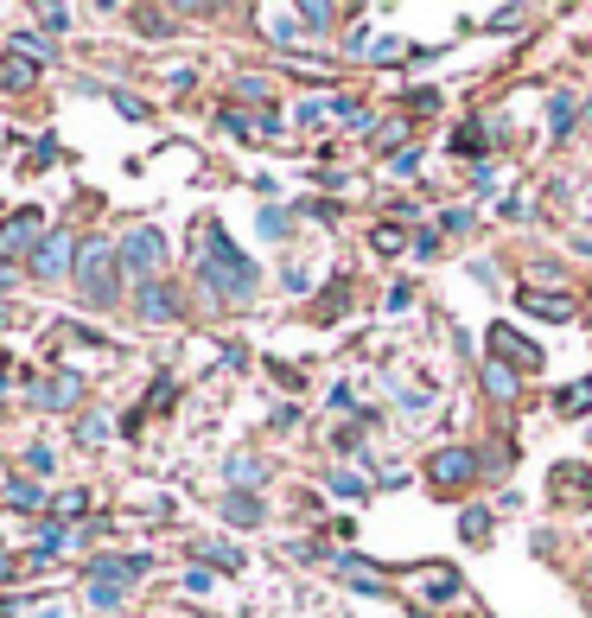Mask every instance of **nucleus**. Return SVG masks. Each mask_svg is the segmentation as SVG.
<instances>
[{"mask_svg": "<svg viewBox=\"0 0 592 618\" xmlns=\"http://www.w3.org/2000/svg\"><path fill=\"white\" fill-rule=\"evenodd\" d=\"M204 281H211V294L249 300L255 287H261V274H255V262H249V255H242L236 243H223V236H211V243H204Z\"/></svg>", "mask_w": 592, "mask_h": 618, "instance_id": "f257e3e1", "label": "nucleus"}, {"mask_svg": "<svg viewBox=\"0 0 592 618\" xmlns=\"http://www.w3.org/2000/svg\"><path fill=\"white\" fill-rule=\"evenodd\" d=\"M115 262H121V243H109V236H90V243H83L77 294L90 300V306H109L115 300Z\"/></svg>", "mask_w": 592, "mask_h": 618, "instance_id": "f03ea898", "label": "nucleus"}, {"mask_svg": "<svg viewBox=\"0 0 592 618\" xmlns=\"http://www.w3.org/2000/svg\"><path fill=\"white\" fill-rule=\"evenodd\" d=\"M121 268H134L141 281H160V268H166V236L153 230V223L128 230V236H121Z\"/></svg>", "mask_w": 592, "mask_h": 618, "instance_id": "7ed1b4c3", "label": "nucleus"}, {"mask_svg": "<svg viewBox=\"0 0 592 618\" xmlns=\"http://www.w3.org/2000/svg\"><path fill=\"white\" fill-rule=\"evenodd\" d=\"M478 446H440V453L427 459V485H440V491H459V485H472L478 478Z\"/></svg>", "mask_w": 592, "mask_h": 618, "instance_id": "20e7f679", "label": "nucleus"}, {"mask_svg": "<svg viewBox=\"0 0 592 618\" xmlns=\"http://www.w3.org/2000/svg\"><path fill=\"white\" fill-rule=\"evenodd\" d=\"M77 262H83V243L71 230H51L39 243V255H32V274L39 281H64V274H77Z\"/></svg>", "mask_w": 592, "mask_h": 618, "instance_id": "39448f33", "label": "nucleus"}, {"mask_svg": "<svg viewBox=\"0 0 592 618\" xmlns=\"http://www.w3.org/2000/svg\"><path fill=\"white\" fill-rule=\"evenodd\" d=\"M45 217L39 211H20V217H7L0 223V262H20V255H39V243H45Z\"/></svg>", "mask_w": 592, "mask_h": 618, "instance_id": "423d86ee", "label": "nucleus"}, {"mask_svg": "<svg viewBox=\"0 0 592 618\" xmlns=\"http://www.w3.org/2000/svg\"><path fill=\"white\" fill-rule=\"evenodd\" d=\"M484 338H491V357H503V364H529V370H542V345H529L516 325H491Z\"/></svg>", "mask_w": 592, "mask_h": 618, "instance_id": "0eeeda50", "label": "nucleus"}, {"mask_svg": "<svg viewBox=\"0 0 592 618\" xmlns=\"http://www.w3.org/2000/svg\"><path fill=\"white\" fill-rule=\"evenodd\" d=\"M516 300H522V313H535V319H573L580 313V300L554 294V287H516Z\"/></svg>", "mask_w": 592, "mask_h": 618, "instance_id": "6e6552de", "label": "nucleus"}, {"mask_svg": "<svg viewBox=\"0 0 592 618\" xmlns=\"http://www.w3.org/2000/svg\"><path fill=\"white\" fill-rule=\"evenodd\" d=\"M484 396H491V402H510L516 396V389H522V370L516 364H503V357H484Z\"/></svg>", "mask_w": 592, "mask_h": 618, "instance_id": "1a4fd4ad", "label": "nucleus"}, {"mask_svg": "<svg viewBox=\"0 0 592 618\" xmlns=\"http://www.w3.org/2000/svg\"><path fill=\"white\" fill-rule=\"evenodd\" d=\"M255 20H261V32H268L274 45H293V39H300V26H306L300 13H287V7H261Z\"/></svg>", "mask_w": 592, "mask_h": 618, "instance_id": "9d476101", "label": "nucleus"}, {"mask_svg": "<svg viewBox=\"0 0 592 618\" xmlns=\"http://www.w3.org/2000/svg\"><path fill=\"white\" fill-rule=\"evenodd\" d=\"M459 568H446V561H433V568H421V599H459Z\"/></svg>", "mask_w": 592, "mask_h": 618, "instance_id": "9b49d317", "label": "nucleus"}, {"mask_svg": "<svg viewBox=\"0 0 592 618\" xmlns=\"http://www.w3.org/2000/svg\"><path fill=\"white\" fill-rule=\"evenodd\" d=\"M134 306H141V319L166 325V319H172V294H166V281H141V294H134Z\"/></svg>", "mask_w": 592, "mask_h": 618, "instance_id": "f8f14e48", "label": "nucleus"}, {"mask_svg": "<svg viewBox=\"0 0 592 618\" xmlns=\"http://www.w3.org/2000/svg\"><path fill=\"white\" fill-rule=\"evenodd\" d=\"M77 396H83V383L77 376H51V383H39V408H77Z\"/></svg>", "mask_w": 592, "mask_h": 618, "instance_id": "ddd939ff", "label": "nucleus"}, {"mask_svg": "<svg viewBox=\"0 0 592 618\" xmlns=\"http://www.w3.org/2000/svg\"><path fill=\"white\" fill-rule=\"evenodd\" d=\"M90 574H96V580H121V587H134V580L147 574V561H141V555H128V561H121V555H102Z\"/></svg>", "mask_w": 592, "mask_h": 618, "instance_id": "4468645a", "label": "nucleus"}, {"mask_svg": "<svg viewBox=\"0 0 592 618\" xmlns=\"http://www.w3.org/2000/svg\"><path fill=\"white\" fill-rule=\"evenodd\" d=\"M32 83H39V58H20V51L0 58V90H32Z\"/></svg>", "mask_w": 592, "mask_h": 618, "instance_id": "2eb2a0df", "label": "nucleus"}, {"mask_svg": "<svg viewBox=\"0 0 592 618\" xmlns=\"http://www.w3.org/2000/svg\"><path fill=\"white\" fill-rule=\"evenodd\" d=\"M338 568H344V580H351V587H357L363 599H376V593H382V574L370 568V561H357V555H344V561H338Z\"/></svg>", "mask_w": 592, "mask_h": 618, "instance_id": "dca6fc26", "label": "nucleus"}, {"mask_svg": "<svg viewBox=\"0 0 592 618\" xmlns=\"http://www.w3.org/2000/svg\"><path fill=\"white\" fill-rule=\"evenodd\" d=\"M223 517H230V523H261V497L230 491V497H223Z\"/></svg>", "mask_w": 592, "mask_h": 618, "instance_id": "f3484780", "label": "nucleus"}, {"mask_svg": "<svg viewBox=\"0 0 592 618\" xmlns=\"http://www.w3.org/2000/svg\"><path fill=\"white\" fill-rule=\"evenodd\" d=\"M255 230L268 236V243H287V236H293V217H287V211H274V204H268V211L255 217Z\"/></svg>", "mask_w": 592, "mask_h": 618, "instance_id": "a211bd4d", "label": "nucleus"}, {"mask_svg": "<svg viewBox=\"0 0 592 618\" xmlns=\"http://www.w3.org/2000/svg\"><path fill=\"white\" fill-rule=\"evenodd\" d=\"M121 599H128V587H121V580H96V574H90V606H102V612H115Z\"/></svg>", "mask_w": 592, "mask_h": 618, "instance_id": "6ab92c4d", "label": "nucleus"}, {"mask_svg": "<svg viewBox=\"0 0 592 618\" xmlns=\"http://www.w3.org/2000/svg\"><path fill=\"white\" fill-rule=\"evenodd\" d=\"M554 408H561V415H586V408H592V383H567L561 396H554Z\"/></svg>", "mask_w": 592, "mask_h": 618, "instance_id": "aec40b11", "label": "nucleus"}, {"mask_svg": "<svg viewBox=\"0 0 592 618\" xmlns=\"http://www.w3.org/2000/svg\"><path fill=\"white\" fill-rule=\"evenodd\" d=\"M459 536L484 542V536H491V510H459Z\"/></svg>", "mask_w": 592, "mask_h": 618, "instance_id": "412c9836", "label": "nucleus"}, {"mask_svg": "<svg viewBox=\"0 0 592 618\" xmlns=\"http://www.w3.org/2000/svg\"><path fill=\"white\" fill-rule=\"evenodd\" d=\"M7 504H13V510H39V485H26V478H13Z\"/></svg>", "mask_w": 592, "mask_h": 618, "instance_id": "4be33fe9", "label": "nucleus"}, {"mask_svg": "<svg viewBox=\"0 0 592 618\" xmlns=\"http://www.w3.org/2000/svg\"><path fill=\"white\" fill-rule=\"evenodd\" d=\"M236 96L242 102H268V77H236Z\"/></svg>", "mask_w": 592, "mask_h": 618, "instance_id": "5701e85b", "label": "nucleus"}, {"mask_svg": "<svg viewBox=\"0 0 592 618\" xmlns=\"http://www.w3.org/2000/svg\"><path fill=\"white\" fill-rule=\"evenodd\" d=\"M300 20H306V26H332V20H338V7H319V0H306Z\"/></svg>", "mask_w": 592, "mask_h": 618, "instance_id": "b1692460", "label": "nucleus"}, {"mask_svg": "<svg viewBox=\"0 0 592 618\" xmlns=\"http://www.w3.org/2000/svg\"><path fill=\"white\" fill-rule=\"evenodd\" d=\"M198 555H204V561H223V568H236V561H242V555H236V548H223V542H204V548H198Z\"/></svg>", "mask_w": 592, "mask_h": 618, "instance_id": "393cba45", "label": "nucleus"}, {"mask_svg": "<svg viewBox=\"0 0 592 618\" xmlns=\"http://www.w3.org/2000/svg\"><path fill=\"white\" fill-rule=\"evenodd\" d=\"M325 491H338V497H351V504H357V497H363V485H357V478H351V472H338V478H332V485H325Z\"/></svg>", "mask_w": 592, "mask_h": 618, "instance_id": "a878e982", "label": "nucleus"}, {"mask_svg": "<svg viewBox=\"0 0 592 618\" xmlns=\"http://www.w3.org/2000/svg\"><path fill=\"white\" fill-rule=\"evenodd\" d=\"M83 440H90V446H102V440H109V421H102V415H90V421H83Z\"/></svg>", "mask_w": 592, "mask_h": 618, "instance_id": "bb28decb", "label": "nucleus"}, {"mask_svg": "<svg viewBox=\"0 0 592 618\" xmlns=\"http://www.w3.org/2000/svg\"><path fill=\"white\" fill-rule=\"evenodd\" d=\"M230 472H236V478H261V459H249V453H236V459H230Z\"/></svg>", "mask_w": 592, "mask_h": 618, "instance_id": "cd10ccee", "label": "nucleus"}, {"mask_svg": "<svg viewBox=\"0 0 592 618\" xmlns=\"http://www.w3.org/2000/svg\"><path fill=\"white\" fill-rule=\"evenodd\" d=\"M13 281V262H0V287H7Z\"/></svg>", "mask_w": 592, "mask_h": 618, "instance_id": "c85d7f7f", "label": "nucleus"}, {"mask_svg": "<svg viewBox=\"0 0 592 618\" xmlns=\"http://www.w3.org/2000/svg\"><path fill=\"white\" fill-rule=\"evenodd\" d=\"M45 618H64V612H45Z\"/></svg>", "mask_w": 592, "mask_h": 618, "instance_id": "c756f323", "label": "nucleus"}, {"mask_svg": "<svg viewBox=\"0 0 592 618\" xmlns=\"http://www.w3.org/2000/svg\"><path fill=\"white\" fill-rule=\"evenodd\" d=\"M586 306H592V287H586Z\"/></svg>", "mask_w": 592, "mask_h": 618, "instance_id": "7c9ffc66", "label": "nucleus"}, {"mask_svg": "<svg viewBox=\"0 0 592 618\" xmlns=\"http://www.w3.org/2000/svg\"><path fill=\"white\" fill-rule=\"evenodd\" d=\"M0 223H7V217H0Z\"/></svg>", "mask_w": 592, "mask_h": 618, "instance_id": "2f4dec72", "label": "nucleus"}]
</instances>
